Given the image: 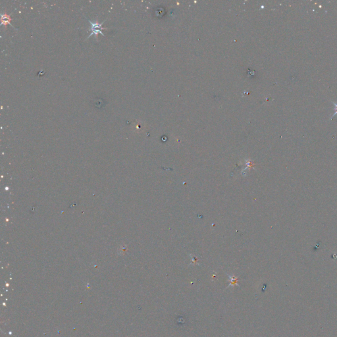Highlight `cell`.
Returning <instances> with one entry per match:
<instances>
[{
	"label": "cell",
	"mask_w": 337,
	"mask_h": 337,
	"mask_svg": "<svg viewBox=\"0 0 337 337\" xmlns=\"http://www.w3.org/2000/svg\"><path fill=\"white\" fill-rule=\"evenodd\" d=\"M88 22H89V23L91 24L90 30L92 32L90 35L88 36V38H90V36H92L93 35H95V36H96V39H97V35H98L99 33L101 34L102 36L105 37V35L102 32V30H103V29H108V28H104V27H102V24H103L104 21L103 22H102V23H99V22L97 21L93 22L89 19H88Z\"/></svg>",
	"instance_id": "6da1fadb"
},
{
	"label": "cell",
	"mask_w": 337,
	"mask_h": 337,
	"mask_svg": "<svg viewBox=\"0 0 337 337\" xmlns=\"http://www.w3.org/2000/svg\"><path fill=\"white\" fill-rule=\"evenodd\" d=\"M11 17L9 15H7L6 14V13H1V25H5L7 24H9L11 26L14 27L13 26L12 24L11 23Z\"/></svg>",
	"instance_id": "7a4b0ae2"
},
{
	"label": "cell",
	"mask_w": 337,
	"mask_h": 337,
	"mask_svg": "<svg viewBox=\"0 0 337 337\" xmlns=\"http://www.w3.org/2000/svg\"><path fill=\"white\" fill-rule=\"evenodd\" d=\"M334 106H335V109H334V110H335V113H334V114H333V115H332V118L333 117H334V116H335L336 115H337V104L334 103ZM332 118H331V119H332Z\"/></svg>",
	"instance_id": "3957f363"
}]
</instances>
